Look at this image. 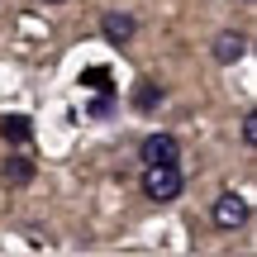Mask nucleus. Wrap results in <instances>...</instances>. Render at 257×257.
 I'll list each match as a JSON object with an SVG mask.
<instances>
[{"label": "nucleus", "instance_id": "nucleus-6", "mask_svg": "<svg viewBox=\"0 0 257 257\" xmlns=\"http://www.w3.org/2000/svg\"><path fill=\"white\" fill-rule=\"evenodd\" d=\"M0 181H5V186H29V181H34V162H29V157H5Z\"/></svg>", "mask_w": 257, "mask_h": 257}, {"label": "nucleus", "instance_id": "nucleus-3", "mask_svg": "<svg viewBox=\"0 0 257 257\" xmlns=\"http://www.w3.org/2000/svg\"><path fill=\"white\" fill-rule=\"evenodd\" d=\"M138 157H143V162H176V157H181V143H176L172 134H148L143 148H138Z\"/></svg>", "mask_w": 257, "mask_h": 257}, {"label": "nucleus", "instance_id": "nucleus-9", "mask_svg": "<svg viewBox=\"0 0 257 257\" xmlns=\"http://www.w3.org/2000/svg\"><path fill=\"white\" fill-rule=\"evenodd\" d=\"M257 143V119L248 114V119H243V148H252Z\"/></svg>", "mask_w": 257, "mask_h": 257}, {"label": "nucleus", "instance_id": "nucleus-1", "mask_svg": "<svg viewBox=\"0 0 257 257\" xmlns=\"http://www.w3.org/2000/svg\"><path fill=\"white\" fill-rule=\"evenodd\" d=\"M181 167L176 162H148V172H143V195L148 200H176L181 195Z\"/></svg>", "mask_w": 257, "mask_h": 257}, {"label": "nucleus", "instance_id": "nucleus-8", "mask_svg": "<svg viewBox=\"0 0 257 257\" xmlns=\"http://www.w3.org/2000/svg\"><path fill=\"white\" fill-rule=\"evenodd\" d=\"M157 105H162V86H157V81H138V86H134V110L153 114Z\"/></svg>", "mask_w": 257, "mask_h": 257}, {"label": "nucleus", "instance_id": "nucleus-4", "mask_svg": "<svg viewBox=\"0 0 257 257\" xmlns=\"http://www.w3.org/2000/svg\"><path fill=\"white\" fill-rule=\"evenodd\" d=\"M100 34H105V43H114V48H124L128 38L138 34V24H134V15H119V10H110V15L100 19Z\"/></svg>", "mask_w": 257, "mask_h": 257}, {"label": "nucleus", "instance_id": "nucleus-10", "mask_svg": "<svg viewBox=\"0 0 257 257\" xmlns=\"http://www.w3.org/2000/svg\"><path fill=\"white\" fill-rule=\"evenodd\" d=\"M110 81V76H105V67H91V72H86V86H105Z\"/></svg>", "mask_w": 257, "mask_h": 257}, {"label": "nucleus", "instance_id": "nucleus-2", "mask_svg": "<svg viewBox=\"0 0 257 257\" xmlns=\"http://www.w3.org/2000/svg\"><path fill=\"white\" fill-rule=\"evenodd\" d=\"M210 219L219 224V229H243V224H248V200H243L238 191H224L219 200H214Z\"/></svg>", "mask_w": 257, "mask_h": 257}, {"label": "nucleus", "instance_id": "nucleus-11", "mask_svg": "<svg viewBox=\"0 0 257 257\" xmlns=\"http://www.w3.org/2000/svg\"><path fill=\"white\" fill-rule=\"evenodd\" d=\"M48 5H62V0H48Z\"/></svg>", "mask_w": 257, "mask_h": 257}, {"label": "nucleus", "instance_id": "nucleus-7", "mask_svg": "<svg viewBox=\"0 0 257 257\" xmlns=\"http://www.w3.org/2000/svg\"><path fill=\"white\" fill-rule=\"evenodd\" d=\"M0 138H10V143L24 148L29 138H34V124H29L24 114H5V119H0Z\"/></svg>", "mask_w": 257, "mask_h": 257}, {"label": "nucleus", "instance_id": "nucleus-5", "mask_svg": "<svg viewBox=\"0 0 257 257\" xmlns=\"http://www.w3.org/2000/svg\"><path fill=\"white\" fill-rule=\"evenodd\" d=\"M210 53H214V62H219V67H229V62H238V57L248 53V38H243V34H233V29H224V34L214 38V48H210Z\"/></svg>", "mask_w": 257, "mask_h": 257}]
</instances>
